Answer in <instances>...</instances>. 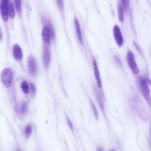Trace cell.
I'll list each match as a JSON object with an SVG mask.
<instances>
[{
    "label": "cell",
    "mask_w": 151,
    "mask_h": 151,
    "mask_svg": "<svg viewBox=\"0 0 151 151\" xmlns=\"http://www.w3.org/2000/svg\"><path fill=\"white\" fill-rule=\"evenodd\" d=\"M21 88L24 93L25 94L29 93V87L26 81H23L22 82L21 84Z\"/></svg>",
    "instance_id": "cell-17"
},
{
    "label": "cell",
    "mask_w": 151,
    "mask_h": 151,
    "mask_svg": "<svg viewBox=\"0 0 151 151\" xmlns=\"http://www.w3.org/2000/svg\"><path fill=\"white\" fill-rule=\"evenodd\" d=\"M42 59L44 68L47 70L50 64V54L49 48L46 46H45L43 48Z\"/></svg>",
    "instance_id": "cell-7"
},
{
    "label": "cell",
    "mask_w": 151,
    "mask_h": 151,
    "mask_svg": "<svg viewBox=\"0 0 151 151\" xmlns=\"http://www.w3.org/2000/svg\"><path fill=\"white\" fill-rule=\"evenodd\" d=\"M127 59L129 65L133 72L137 75L139 72L135 58L132 52L129 50L127 53Z\"/></svg>",
    "instance_id": "cell-3"
},
{
    "label": "cell",
    "mask_w": 151,
    "mask_h": 151,
    "mask_svg": "<svg viewBox=\"0 0 151 151\" xmlns=\"http://www.w3.org/2000/svg\"><path fill=\"white\" fill-rule=\"evenodd\" d=\"M121 2L123 10L126 13H127L129 10L130 1H122Z\"/></svg>",
    "instance_id": "cell-16"
},
{
    "label": "cell",
    "mask_w": 151,
    "mask_h": 151,
    "mask_svg": "<svg viewBox=\"0 0 151 151\" xmlns=\"http://www.w3.org/2000/svg\"><path fill=\"white\" fill-rule=\"evenodd\" d=\"M67 122L69 128L71 130H73V125L67 116Z\"/></svg>",
    "instance_id": "cell-24"
},
{
    "label": "cell",
    "mask_w": 151,
    "mask_h": 151,
    "mask_svg": "<svg viewBox=\"0 0 151 151\" xmlns=\"http://www.w3.org/2000/svg\"><path fill=\"white\" fill-rule=\"evenodd\" d=\"M58 5L61 10H62L63 8V3L62 1H57Z\"/></svg>",
    "instance_id": "cell-25"
},
{
    "label": "cell",
    "mask_w": 151,
    "mask_h": 151,
    "mask_svg": "<svg viewBox=\"0 0 151 151\" xmlns=\"http://www.w3.org/2000/svg\"><path fill=\"white\" fill-rule=\"evenodd\" d=\"M48 27H49L50 29V32H51V35L52 37V39H54L55 37V33H54V29L53 28L52 25L51 24H49V25Z\"/></svg>",
    "instance_id": "cell-23"
},
{
    "label": "cell",
    "mask_w": 151,
    "mask_h": 151,
    "mask_svg": "<svg viewBox=\"0 0 151 151\" xmlns=\"http://www.w3.org/2000/svg\"><path fill=\"white\" fill-rule=\"evenodd\" d=\"M94 90L100 108L103 113H105V105L101 95L96 87L94 88Z\"/></svg>",
    "instance_id": "cell-9"
},
{
    "label": "cell",
    "mask_w": 151,
    "mask_h": 151,
    "mask_svg": "<svg viewBox=\"0 0 151 151\" xmlns=\"http://www.w3.org/2000/svg\"><path fill=\"white\" fill-rule=\"evenodd\" d=\"M94 73L97 82L98 87L102 89V85L101 80L100 78L99 73L96 61L95 58L93 59Z\"/></svg>",
    "instance_id": "cell-8"
},
{
    "label": "cell",
    "mask_w": 151,
    "mask_h": 151,
    "mask_svg": "<svg viewBox=\"0 0 151 151\" xmlns=\"http://www.w3.org/2000/svg\"><path fill=\"white\" fill-rule=\"evenodd\" d=\"M90 101L94 116L96 119L97 120L98 119V114L96 107L91 99H90Z\"/></svg>",
    "instance_id": "cell-19"
},
{
    "label": "cell",
    "mask_w": 151,
    "mask_h": 151,
    "mask_svg": "<svg viewBox=\"0 0 151 151\" xmlns=\"http://www.w3.org/2000/svg\"><path fill=\"white\" fill-rule=\"evenodd\" d=\"M9 14L10 18H13L15 16V12L13 3L10 1L9 3Z\"/></svg>",
    "instance_id": "cell-15"
},
{
    "label": "cell",
    "mask_w": 151,
    "mask_h": 151,
    "mask_svg": "<svg viewBox=\"0 0 151 151\" xmlns=\"http://www.w3.org/2000/svg\"><path fill=\"white\" fill-rule=\"evenodd\" d=\"M133 44L135 48L137 50V51L138 52H139L140 54L142 55H143V53L140 48L138 46L135 41L133 42Z\"/></svg>",
    "instance_id": "cell-22"
},
{
    "label": "cell",
    "mask_w": 151,
    "mask_h": 151,
    "mask_svg": "<svg viewBox=\"0 0 151 151\" xmlns=\"http://www.w3.org/2000/svg\"><path fill=\"white\" fill-rule=\"evenodd\" d=\"M13 54L14 57L17 60H21L23 57L22 50L18 44H15L14 46Z\"/></svg>",
    "instance_id": "cell-11"
},
{
    "label": "cell",
    "mask_w": 151,
    "mask_h": 151,
    "mask_svg": "<svg viewBox=\"0 0 151 151\" xmlns=\"http://www.w3.org/2000/svg\"><path fill=\"white\" fill-rule=\"evenodd\" d=\"M9 0H2L1 2V12L3 20L7 22L8 20L9 3Z\"/></svg>",
    "instance_id": "cell-4"
},
{
    "label": "cell",
    "mask_w": 151,
    "mask_h": 151,
    "mask_svg": "<svg viewBox=\"0 0 151 151\" xmlns=\"http://www.w3.org/2000/svg\"></svg>",
    "instance_id": "cell-28"
},
{
    "label": "cell",
    "mask_w": 151,
    "mask_h": 151,
    "mask_svg": "<svg viewBox=\"0 0 151 151\" xmlns=\"http://www.w3.org/2000/svg\"><path fill=\"white\" fill-rule=\"evenodd\" d=\"M42 35L45 42L49 44L51 43V33L49 27L47 26H44L42 31Z\"/></svg>",
    "instance_id": "cell-10"
},
{
    "label": "cell",
    "mask_w": 151,
    "mask_h": 151,
    "mask_svg": "<svg viewBox=\"0 0 151 151\" xmlns=\"http://www.w3.org/2000/svg\"><path fill=\"white\" fill-rule=\"evenodd\" d=\"M97 151H103V150L101 148L99 147L97 149Z\"/></svg>",
    "instance_id": "cell-26"
},
{
    "label": "cell",
    "mask_w": 151,
    "mask_h": 151,
    "mask_svg": "<svg viewBox=\"0 0 151 151\" xmlns=\"http://www.w3.org/2000/svg\"><path fill=\"white\" fill-rule=\"evenodd\" d=\"M27 108V105L26 102H23L18 108V113L20 115H24L26 113Z\"/></svg>",
    "instance_id": "cell-13"
},
{
    "label": "cell",
    "mask_w": 151,
    "mask_h": 151,
    "mask_svg": "<svg viewBox=\"0 0 151 151\" xmlns=\"http://www.w3.org/2000/svg\"><path fill=\"white\" fill-rule=\"evenodd\" d=\"M113 34L116 41L119 47H121L123 44V39L122 34L119 26L115 25L113 28Z\"/></svg>",
    "instance_id": "cell-6"
},
{
    "label": "cell",
    "mask_w": 151,
    "mask_h": 151,
    "mask_svg": "<svg viewBox=\"0 0 151 151\" xmlns=\"http://www.w3.org/2000/svg\"><path fill=\"white\" fill-rule=\"evenodd\" d=\"M123 10L121 4L120 3L118 7V16L119 20L121 22H123L124 21Z\"/></svg>",
    "instance_id": "cell-14"
},
{
    "label": "cell",
    "mask_w": 151,
    "mask_h": 151,
    "mask_svg": "<svg viewBox=\"0 0 151 151\" xmlns=\"http://www.w3.org/2000/svg\"><path fill=\"white\" fill-rule=\"evenodd\" d=\"M29 84L31 96L32 98H33L36 93V88L34 84L32 82H30Z\"/></svg>",
    "instance_id": "cell-20"
},
{
    "label": "cell",
    "mask_w": 151,
    "mask_h": 151,
    "mask_svg": "<svg viewBox=\"0 0 151 151\" xmlns=\"http://www.w3.org/2000/svg\"><path fill=\"white\" fill-rule=\"evenodd\" d=\"M13 75L11 70L9 68L4 69L1 73V80L6 86L10 87L12 83Z\"/></svg>",
    "instance_id": "cell-2"
},
{
    "label": "cell",
    "mask_w": 151,
    "mask_h": 151,
    "mask_svg": "<svg viewBox=\"0 0 151 151\" xmlns=\"http://www.w3.org/2000/svg\"><path fill=\"white\" fill-rule=\"evenodd\" d=\"M110 151H115V150H110Z\"/></svg>",
    "instance_id": "cell-27"
},
{
    "label": "cell",
    "mask_w": 151,
    "mask_h": 151,
    "mask_svg": "<svg viewBox=\"0 0 151 151\" xmlns=\"http://www.w3.org/2000/svg\"><path fill=\"white\" fill-rule=\"evenodd\" d=\"M74 21L76 29L78 39L80 44L81 45H83V41L80 23L79 22L78 20L76 18H75L74 19Z\"/></svg>",
    "instance_id": "cell-12"
},
{
    "label": "cell",
    "mask_w": 151,
    "mask_h": 151,
    "mask_svg": "<svg viewBox=\"0 0 151 151\" xmlns=\"http://www.w3.org/2000/svg\"><path fill=\"white\" fill-rule=\"evenodd\" d=\"M28 65L30 74L33 76H35L37 72V67L36 61L33 56L28 57Z\"/></svg>",
    "instance_id": "cell-5"
},
{
    "label": "cell",
    "mask_w": 151,
    "mask_h": 151,
    "mask_svg": "<svg viewBox=\"0 0 151 151\" xmlns=\"http://www.w3.org/2000/svg\"><path fill=\"white\" fill-rule=\"evenodd\" d=\"M140 89L147 103L151 106V97L150 91L146 80L143 77L138 79Z\"/></svg>",
    "instance_id": "cell-1"
},
{
    "label": "cell",
    "mask_w": 151,
    "mask_h": 151,
    "mask_svg": "<svg viewBox=\"0 0 151 151\" xmlns=\"http://www.w3.org/2000/svg\"><path fill=\"white\" fill-rule=\"evenodd\" d=\"M15 5L17 11L20 12L21 10V6L20 0H16L15 1Z\"/></svg>",
    "instance_id": "cell-21"
},
{
    "label": "cell",
    "mask_w": 151,
    "mask_h": 151,
    "mask_svg": "<svg viewBox=\"0 0 151 151\" xmlns=\"http://www.w3.org/2000/svg\"><path fill=\"white\" fill-rule=\"evenodd\" d=\"M32 132V128L31 125L29 124L27 126L24 130V133L26 137L28 138L31 135Z\"/></svg>",
    "instance_id": "cell-18"
},
{
    "label": "cell",
    "mask_w": 151,
    "mask_h": 151,
    "mask_svg": "<svg viewBox=\"0 0 151 151\" xmlns=\"http://www.w3.org/2000/svg\"></svg>",
    "instance_id": "cell-29"
}]
</instances>
